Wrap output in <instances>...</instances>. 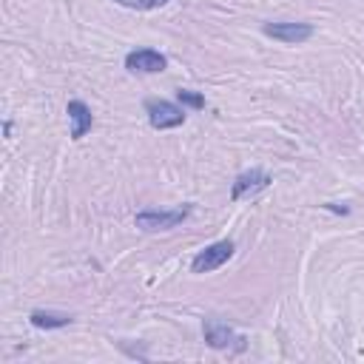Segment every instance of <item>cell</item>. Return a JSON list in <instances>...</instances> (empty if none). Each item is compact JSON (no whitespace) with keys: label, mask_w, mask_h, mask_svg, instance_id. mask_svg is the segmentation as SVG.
Returning a JSON list of instances; mask_svg holds the SVG:
<instances>
[{"label":"cell","mask_w":364,"mask_h":364,"mask_svg":"<svg viewBox=\"0 0 364 364\" xmlns=\"http://www.w3.org/2000/svg\"><path fill=\"white\" fill-rule=\"evenodd\" d=\"M202 336H205V344L210 350H233V353H242L247 347V338L239 336L230 324H225L219 318H205L202 321Z\"/></svg>","instance_id":"obj_3"},{"label":"cell","mask_w":364,"mask_h":364,"mask_svg":"<svg viewBox=\"0 0 364 364\" xmlns=\"http://www.w3.org/2000/svg\"><path fill=\"white\" fill-rule=\"evenodd\" d=\"M117 6H125V9H136V11H151V9H159L165 6L168 0H114Z\"/></svg>","instance_id":"obj_11"},{"label":"cell","mask_w":364,"mask_h":364,"mask_svg":"<svg viewBox=\"0 0 364 364\" xmlns=\"http://www.w3.org/2000/svg\"><path fill=\"white\" fill-rule=\"evenodd\" d=\"M145 114H148V125L154 131H168V128H179L185 122V105L179 102H171V100H162V97H148L142 102Z\"/></svg>","instance_id":"obj_1"},{"label":"cell","mask_w":364,"mask_h":364,"mask_svg":"<svg viewBox=\"0 0 364 364\" xmlns=\"http://www.w3.org/2000/svg\"><path fill=\"white\" fill-rule=\"evenodd\" d=\"M191 216V208H171V210H159V208H145V210H136L134 216V225L145 233H156V230H171L176 225H182L185 219Z\"/></svg>","instance_id":"obj_2"},{"label":"cell","mask_w":364,"mask_h":364,"mask_svg":"<svg viewBox=\"0 0 364 364\" xmlns=\"http://www.w3.org/2000/svg\"><path fill=\"white\" fill-rule=\"evenodd\" d=\"M262 31L279 43H287V46H299L304 40L313 37V26L310 23H293V20H270L262 26Z\"/></svg>","instance_id":"obj_5"},{"label":"cell","mask_w":364,"mask_h":364,"mask_svg":"<svg viewBox=\"0 0 364 364\" xmlns=\"http://www.w3.org/2000/svg\"><path fill=\"white\" fill-rule=\"evenodd\" d=\"M270 182H273L270 173H264L262 168H250V171H245V173H239V176L233 179V185H230V202H242V199H247V196H256V193L264 191Z\"/></svg>","instance_id":"obj_7"},{"label":"cell","mask_w":364,"mask_h":364,"mask_svg":"<svg viewBox=\"0 0 364 364\" xmlns=\"http://www.w3.org/2000/svg\"><path fill=\"white\" fill-rule=\"evenodd\" d=\"M28 321L40 330H57V327H68L74 321L71 313H57V310H31Z\"/></svg>","instance_id":"obj_9"},{"label":"cell","mask_w":364,"mask_h":364,"mask_svg":"<svg viewBox=\"0 0 364 364\" xmlns=\"http://www.w3.org/2000/svg\"><path fill=\"white\" fill-rule=\"evenodd\" d=\"M176 100H179V105H185V108H205V97L199 94V91H191V88H179L176 91Z\"/></svg>","instance_id":"obj_10"},{"label":"cell","mask_w":364,"mask_h":364,"mask_svg":"<svg viewBox=\"0 0 364 364\" xmlns=\"http://www.w3.org/2000/svg\"><path fill=\"white\" fill-rule=\"evenodd\" d=\"M125 68L131 74H159L168 68V57L156 48H134L125 54Z\"/></svg>","instance_id":"obj_6"},{"label":"cell","mask_w":364,"mask_h":364,"mask_svg":"<svg viewBox=\"0 0 364 364\" xmlns=\"http://www.w3.org/2000/svg\"><path fill=\"white\" fill-rule=\"evenodd\" d=\"M65 114H68V122H71V139H82L94 128V114L82 100H68Z\"/></svg>","instance_id":"obj_8"},{"label":"cell","mask_w":364,"mask_h":364,"mask_svg":"<svg viewBox=\"0 0 364 364\" xmlns=\"http://www.w3.org/2000/svg\"><path fill=\"white\" fill-rule=\"evenodd\" d=\"M233 253H236V245H233L230 239L213 242V245H208L205 250H199V253L191 259V270H193V273H213V270H219Z\"/></svg>","instance_id":"obj_4"}]
</instances>
